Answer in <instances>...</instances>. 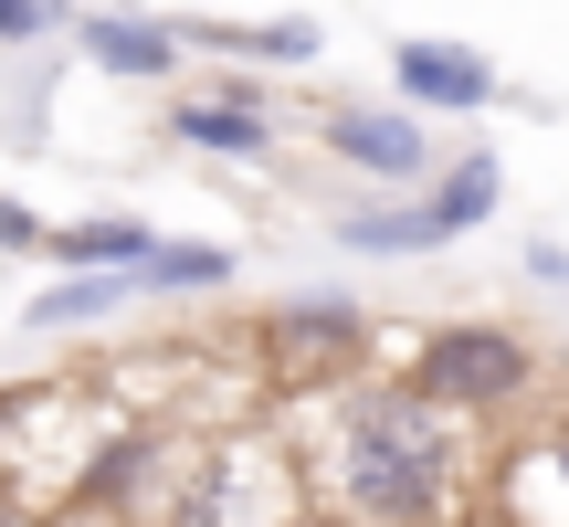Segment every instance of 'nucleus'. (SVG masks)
<instances>
[{
  "instance_id": "obj_1",
  "label": "nucleus",
  "mask_w": 569,
  "mask_h": 527,
  "mask_svg": "<svg viewBox=\"0 0 569 527\" xmlns=\"http://www.w3.org/2000/svg\"><path fill=\"white\" fill-rule=\"evenodd\" d=\"M296 475L327 507V527H453L475 496V432L443 422L401 369L296 401Z\"/></svg>"
},
{
  "instance_id": "obj_2",
  "label": "nucleus",
  "mask_w": 569,
  "mask_h": 527,
  "mask_svg": "<svg viewBox=\"0 0 569 527\" xmlns=\"http://www.w3.org/2000/svg\"><path fill=\"white\" fill-rule=\"evenodd\" d=\"M538 369H549L538 338L507 327V317H432V327H411V348H401V380L465 432L517 422V411L538 401Z\"/></svg>"
},
{
  "instance_id": "obj_3",
  "label": "nucleus",
  "mask_w": 569,
  "mask_h": 527,
  "mask_svg": "<svg viewBox=\"0 0 569 527\" xmlns=\"http://www.w3.org/2000/svg\"><path fill=\"white\" fill-rule=\"evenodd\" d=\"M253 369L284 401H327V390L380 369V306L359 296H274L253 317Z\"/></svg>"
},
{
  "instance_id": "obj_4",
  "label": "nucleus",
  "mask_w": 569,
  "mask_h": 527,
  "mask_svg": "<svg viewBox=\"0 0 569 527\" xmlns=\"http://www.w3.org/2000/svg\"><path fill=\"white\" fill-rule=\"evenodd\" d=\"M317 159H338L348 180H369V201H411V190L443 169L432 127L411 106H369V96H338L317 106Z\"/></svg>"
},
{
  "instance_id": "obj_5",
  "label": "nucleus",
  "mask_w": 569,
  "mask_h": 527,
  "mask_svg": "<svg viewBox=\"0 0 569 527\" xmlns=\"http://www.w3.org/2000/svg\"><path fill=\"white\" fill-rule=\"evenodd\" d=\"M507 96V74H496V53H475V42H443V32H401L390 42V106H411V117H486V106Z\"/></svg>"
},
{
  "instance_id": "obj_6",
  "label": "nucleus",
  "mask_w": 569,
  "mask_h": 527,
  "mask_svg": "<svg viewBox=\"0 0 569 527\" xmlns=\"http://www.w3.org/2000/svg\"><path fill=\"white\" fill-rule=\"evenodd\" d=\"M159 138H180L190 159H222V169H274L284 159V127H274V106H264V84H211V96H180L159 117Z\"/></svg>"
},
{
  "instance_id": "obj_7",
  "label": "nucleus",
  "mask_w": 569,
  "mask_h": 527,
  "mask_svg": "<svg viewBox=\"0 0 569 527\" xmlns=\"http://www.w3.org/2000/svg\"><path fill=\"white\" fill-rule=\"evenodd\" d=\"M74 53L96 63V74H117V84H169L190 63V42H180V21H159V11H74Z\"/></svg>"
},
{
  "instance_id": "obj_8",
  "label": "nucleus",
  "mask_w": 569,
  "mask_h": 527,
  "mask_svg": "<svg viewBox=\"0 0 569 527\" xmlns=\"http://www.w3.org/2000/svg\"><path fill=\"white\" fill-rule=\"evenodd\" d=\"M327 243L359 253V264H422V253H453L465 232L443 222V201H432V190H411V201H359V211H338V222H327Z\"/></svg>"
},
{
  "instance_id": "obj_9",
  "label": "nucleus",
  "mask_w": 569,
  "mask_h": 527,
  "mask_svg": "<svg viewBox=\"0 0 569 527\" xmlns=\"http://www.w3.org/2000/svg\"><path fill=\"white\" fill-rule=\"evenodd\" d=\"M159 243H169V232L138 222V211H84V222H53L42 264H63V275H138Z\"/></svg>"
},
{
  "instance_id": "obj_10",
  "label": "nucleus",
  "mask_w": 569,
  "mask_h": 527,
  "mask_svg": "<svg viewBox=\"0 0 569 527\" xmlns=\"http://www.w3.org/2000/svg\"><path fill=\"white\" fill-rule=\"evenodd\" d=\"M180 42H201V53H232V63H253V74H296V63H317L327 53V32H317V21H180Z\"/></svg>"
},
{
  "instance_id": "obj_11",
  "label": "nucleus",
  "mask_w": 569,
  "mask_h": 527,
  "mask_svg": "<svg viewBox=\"0 0 569 527\" xmlns=\"http://www.w3.org/2000/svg\"><path fill=\"white\" fill-rule=\"evenodd\" d=\"M117 306H138V275H53L32 306H21V327H32V338H63V327L117 317Z\"/></svg>"
},
{
  "instance_id": "obj_12",
  "label": "nucleus",
  "mask_w": 569,
  "mask_h": 527,
  "mask_svg": "<svg viewBox=\"0 0 569 527\" xmlns=\"http://www.w3.org/2000/svg\"><path fill=\"white\" fill-rule=\"evenodd\" d=\"M232 275H243L232 243H159V253L138 264V296H222Z\"/></svg>"
},
{
  "instance_id": "obj_13",
  "label": "nucleus",
  "mask_w": 569,
  "mask_h": 527,
  "mask_svg": "<svg viewBox=\"0 0 569 527\" xmlns=\"http://www.w3.org/2000/svg\"><path fill=\"white\" fill-rule=\"evenodd\" d=\"M74 32V0H0V42H53Z\"/></svg>"
},
{
  "instance_id": "obj_14",
  "label": "nucleus",
  "mask_w": 569,
  "mask_h": 527,
  "mask_svg": "<svg viewBox=\"0 0 569 527\" xmlns=\"http://www.w3.org/2000/svg\"><path fill=\"white\" fill-rule=\"evenodd\" d=\"M53 243V222H42L32 201H11V190H0V253H42Z\"/></svg>"
},
{
  "instance_id": "obj_15",
  "label": "nucleus",
  "mask_w": 569,
  "mask_h": 527,
  "mask_svg": "<svg viewBox=\"0 0 569 527\" xmlns=\"http://www.w3.org/2000/svg\"><path fill=\"white\" fill-rule=\"evenodd\" d=\"M528 285H569V243H528Z\"/></svg>"
},
{
  "instance_id": "obj_16",
  "label": "nucleus",
  "mask_w": 569,
  "mask_h": 527,
  "mask_svg": "<svg viewBox=\"0 0 569 527\" xmlns=\"http://www.w3.org/2000/svg\"><path fill=\"white\" fill-rule=\"evenodd\" d=\"M0 527H32V507L11 496V475H0Z\"/></svg>"
}]
</instances>
